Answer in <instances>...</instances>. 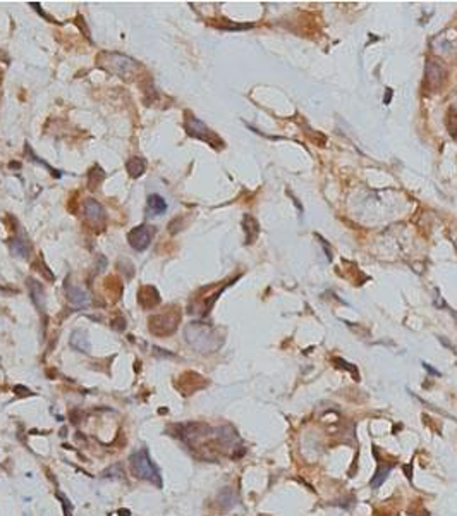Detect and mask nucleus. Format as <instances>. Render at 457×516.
I'll use <instances>...</instances> for the list:
<instances>
[{
  "instance_id": "obj_1",
  "label": "nucleus",
  "mask_w": 457,
  "mask_h": 516,
  "mask_svg": "<svg viewBox=\"0 0 457 516\" xmlns=\"http://www.w3.org/2000/svg\"><path fill=\"white\" fill-rule=\"evenodd\" d=\"M186 337L191 346H194L200 353H213L217 348H220L222 344V339H218V334L208 325H203V323H191V325H187Z\"/></svg>"
},
{
  "instance_id": "obj_2",
  "label": "nucleus",
  "mask_w": 457,
  "mask_h": 516,
  "mask_svg": "<svg viewBox=\"0 0 457 516\" xmlns=\"http://www.w3.org/2000/svg\"><path fill=\"white\" fill-rule=\"evenodd\" d=\"M102 67H105L108 72L119 76V78H129L136 72V61L122 54H102L98 59Z\"/></svg>"
},
{
  "instance_id": "obj_3",
  "label": "nucleus",
  "mask_w": 457,
  "mask_h": 516,
  "mask_svg": "<svg viewBox=\"0 0 457 516\" xmlns=\"http://www.w3.org/2000/svg\"><path fill=\"white\" fill-rule=\"evenodd\" d=\"M131 468L138 478L143 480H150L153 484L160 485V475H158L157 466L151 463L150 456H148L146 449H140L138 452L131 456Z\"/></svg>"
},
{
  "instance_id": "obj_4",
  "label": "nucleus",
  "mask_w": 457,
  "mask_h": 516,
  "mask_svg": "<svg viewBox=\"0 0 457 516\" xmlns=\"http://www.w3.org/2000/svg\"><path fill=\"white\" fill-rule=\"evenodd\" d=\"M181 320V312L179 308L167 310L164 313H158V315L150 317V330L158 336H168L177 329V323Z\"/></svg>"
},
{
  "instance_id": "obj_5",
  "label": "nucleus",
  "mask_w": 457,
  "mask_h": 516,
  "mask_svg": "<svg viewBox=\"0 0 457 516\" xmlns=\"http://www.w3.org/2000/svg\"><path fill=\"white\" fill-rule=\"evenodd\" d=\"M186 129H187V133L191 134V136L198 138V140H203L207 141V143H210L211 147L215 148H222L224 147V141L220 140V138L217 136V134L213 133V131H210V129L207 128V126L203 124L201 121H198L194 115H189L186 114Z\"/></svg>"
},
{
  "instance_id": "obj_6",
  "label": "nucleus",
  "mask_w": 457,
  "mask_h": 516,
  "mask_svg": "<svg viewBox=\"0 0 457 516\" xmlns=\"http://www.w3.org/2000/svg\"><path fill=\"white\" fill-rule=\"evenodd\" d=\"M153 234H155V229L151 226H138L129 233L127 236L129 244H131L132 250L145 251L150 246L151 239H153Z\"/></svg>"
},
{
  "instance_id": "obj_7",
  "label": "nucleus",
  "mask_w": 457,
  "mask_h": 516,
  "mask_svg": "<svg viewBox=\"0 0 457 516\" xmlns=\"http://www.w3.org/2000/svg\"><path fill=\"white\" fill-rule=\"evenodd\" d=\"M65 293H67V300L71 305L78 306V308H86L91 303V298H89L88 291H84L79 286H72L71 282L65 280Z\"/></svg>"
},
{
  "instance_id": "obj_8",
  "label": "nucleus",
  "mask_w": 457,
  "mask_h": 516,
  "mask_svg": "<svg viewBox=\"0 0 457 516\" xmlns=\"http://www.w3.org/2000/svg\"><path fill=\"white\" fill-rule=\"evenodd\" d=\"M84 215L93 226H104L105 224V210L97 200L89 198L84 201Z\"/></svg>"
},
{
  "instance_id": "obj_9",
  "label": "nucleus",
  "mask_w": 457,
  "mask_h": 516,
  "mask_svg": "<svg viewBox=\"0 0 457 516\" xmlns=\"http://www.w3.org/2000/svg\"><path fill=\"white\" fill-rule=\"evenodd\" d=\"M138 303L143 308L150 310L160 303V294H158V291L153 286H143L140 289V294H138Z\"/></svg>"
},
{
  "instance_id": "obj_10",
  "label": "nucleus",
  "mask_w": 457,
  "mask_h": 516,
  "mask_svg": "<svg viewBox=\"0 0 457 516\" xmlns=\"http://www.w3.org/2000/svg\"><path fill=\"white\" fill-rule=\"evenodd\" d=\"M443 78H445L443 76V69L438 64H435V62H430L428 67H426V79L430 81V86L438 88L443 83Z\"/></svg>"
},
{
  "instance_id": "obj_11",
  "label": "nucleus",
  "mask_w": 457,
  "mask_h": 516,
  "mask_svg": "<svg viewBox=\"0 0 457 516\" xmlns=\"http://www.w3.org/2000/svg\"><path fill=\"white\" fill-rule=\"evenodd\" d=\"M28 287H29V294H31L33 301L38 308H45V291H43L42 284L36 282L35 279H28Z\"/></svg>"
},
{
  "instance_id": "obj_12",
  "label": "nucleus",
  "mask_w": 457,
  "mask_h": 516,
  "mask_svg": "<svg viewBox=\"0 0 457 516\" xmlns=\"http://www.w3.org/2000/svg\"><path fill=\"white\" fill-rule=\"evenodd\" d=\"M71 346L78 349V351H83V353L89 351V341H88V337H86L84 330H74V332H72Z\"/></svg>"
},
{
  "instance_id": "obj_13",
  "label": "nucleus",
  "mask_w": 457,
  "mask_h": 516,
  "mask_svg": "<svg viewBox=\"0 0 457 516\" xmlns=\"http://www.w3.org/2000/svg\"><path fill=\"white\" fill-rule=\"evenodd\" d=\"M125 169H127V172L132 177H140L141 174L146 171V162H145V158H141V157H132L127 160Z\"/></svg>"
},
{
  "instance_id": "obj_14",
  "label": "nucleus",
  "mask_w": 457,
  "mask_h": 516,
  "mask_svg": "<svg viewBox=\"0 0 457 516\" xmlns=\"http://www.w3.org/2000/svg\"><path fill=\"white\" fill-rule=\"evenodd\" d=\"M165 210H167V201L160 194L148 196V212H151V215H162Z\"/></svg>"
},
{
  "instance_id": "obj_15",
  "label": "nucleus",
  "mask_w": 457,
  "mask_h": 516,
  "mask_svg": "<svg viewBox=\"0 0 457 516\" xmlns=\"http://www.w3.org/2000/svg\"><path fill=\"white\" fill-rule=\"evenodd\" d=\"M390 470H392V465H387V466L378 465V468H376V472H375V477H373L372 482H370L372 489H378L380 485H382L383 482H385V478L389 477Z\"/></svg>"
},
{
  "instance_id": "obj_16",
  "label": "nucleus",
  "mask_w": 457,
  "mask_h": 516,
  "mask_svg": "<svg viewBox=\"0 0 457 516\" xmlns=\"http://www.w3.org/2000/svg\"><path fill=\"white\" fill-rule=\"evenodd\" d=\"M12 251H14V253H18L19 257H28L29 244L26 243L22 237H16V239L12 241Z\"/></svg>"
},
{
  "instance_id": "obj_17",
  "label": "nucleus",
  "mask_w": 457,
  "mask_h": 516,
  "mask_svg": "<svg viewBox=\"0 0 457 516\" xmlns=\"http://www.w3.org/2000/svg\"><path fill=\"white\" fill-rule=\"evenodd\" d=\"M406 473H407V478H411V466L409 465L406 466Z\"/></svg>"
}]
</instances>
